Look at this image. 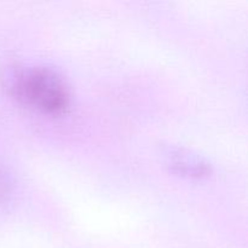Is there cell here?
<instances>
[{"label":"cell","mask_w":248,"mask_h":248,"mask_svg":"<svg viewBox=\"0 0 248 248\" xmlns=\"http://www.w3.org/2000/svg\"><path fill=\"white\" fill-rule=\"evenodd\" d=\"M11 87L19 99L47 113L62 111L69 101L67 85L50 68L19 70L12 79Z\"/></svg>","instance_id":"cell-1"}]
</instances>
